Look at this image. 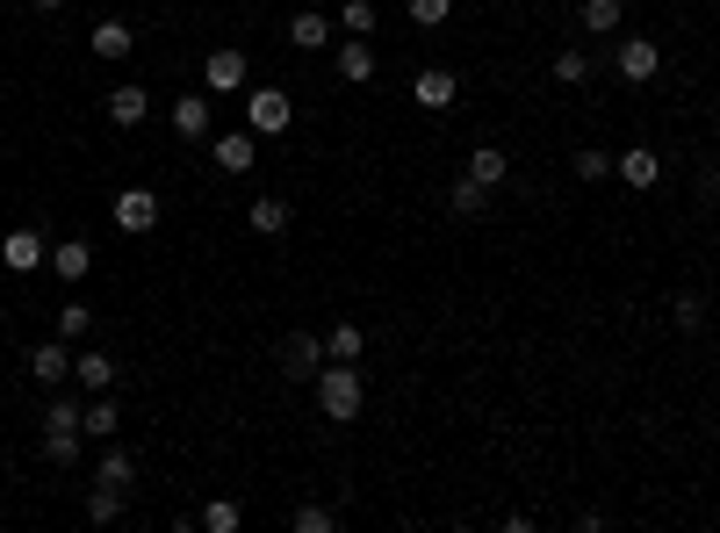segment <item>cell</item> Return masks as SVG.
Returning <instances> with one entry per match:
<instances>
[{
  "label": "cell",
  "mask_w": 720,
  "mask_h": 533,
  "mask_svg": "<svg viewBox=\"0 0 720 533\" xmlns=\"http://www.w3.org/2000/svg\"><path fill=\"white\" fill-rule=\"evenodd\" d=\"M332 22H339L346 37H367V29H375V0H346V8L332 14Z\"/></svg>",
  "instance_id": "obj_31"
},
{
  "label": "cell",
  "mask_w": 720,
  "mask_h": 533,
  "mask_svg": "<svg viewBox=\"0 0 720 533\" xmlns=\"http://www.w3.org/2000/svg\"><path fill=\"white\" fill-rule=\"evenodd\" d=\"M332 14H317V8H303V14H288V43H296V51H325L332 43Z\"/></svg>",
  "instance_id": "obj_15"
},
{
  "label": "cell",
  "mask_w": 720,
  "mask_h": 533,
  "mask_svg": "<svg viewBox=\"0 0 720 533\" xmlns=\"http://www.w3.org/2000/svg\"><path fill=\"white\" fill-rule=\"evenodd\" d=\"M137 51V22H95V58H130Z\"/></svg>",
  "instance_id": "obj_22"
},
{
  "label": "cell",
  "mask_w": 720,
  "mask_h": 533,
  "mask_svg": "<svg viewBox=\"0 0 720 533\" xmlns=\"http://www.w3.org/2000/svg\"><path fill=\"white\" fill-rule=\"evenodd\" d=\"M122 497H130V491H116V483H95V491H87V520H95V526H116V520H122Z\"/></svg>",
  "instance_id": "obj_23"
},
{
  "label": "cell",
  "mask_w": 720,
  "mask_h": 533,
  "mask_svg": "<svg viewBox=\"0 0 720 533\" xmlns=\"http://www.w3.org/2000/svg\"><path fill=\"white\" fill-rule=\"evenodd\" d=\"M555 80L562 87H584L591 80V51H576V43H570V51H555Z\"/></svg>",
  "instance_id": "obj_28"
},
{
  "label": "cell",
  "mask_w": 720,
  "mask_h": 533,
  "mask_svg": "<svg viewBox=\"0 0 720 533\" xmlns=\"http://www.w3.org/2000/svg\"><path fill=\"white\" fill-rule=\"evenodd\" d=\"M282 361H288V375H296V383H310V375H317V368H325V361H332V346L317 339V332H288Z\"/></svg>",
  "instance_id": "obj_10"
},
{
  "label": "cell",
  "mask_w": 720,
  "mask_h": 533,
  "mask_svg": "<svg viewBox=\"0 0 720 533\" xmlns=\"http://www.w3.org/2000/svg\"><path fill=\"white\" fill-rule=\"evenodd\" d=\"M584 29L591 37H612L620 29V0H584Z\"/></svg>",
  "instance_id": "obj_32"
},
{
  "label": "cell",
  "mask_w": 720,
  "mask_h": 533,
  "mask_svg": "<svg viewBox=\"0 0 720 533\" xmlns=\"http://www.w3.org/2000/svg\"><path fill=\"white\" fill-rule=\"evenodd\" d=\"M51 332H58V339H66V346H80V339H87V332H95V310H87V303H80V296H72V303H66V310H58V325H51Z\"/></svg>",
  "instance_id": "obj_24"
},
{
  "label": "cell",
  "mask_w": 720,
  "mask_h": 533,
  "mask_svg": "<svg viewBox=\"0 0 720 533\" xmlns=\"http://www.w3.org/2000/svg\"><path fill=\"white\" fill-rule=\"evenodd\" d=\"M87 267H95V246H87V238H66V246H51V274L58 282H87Z\"/></svg>",
  "instance_id": "obj_16"
},
{
  "label": "cell",
  "mask_w": 720,
  "mask_h": 533,
  "mask_svg": "<svg viewBox=\"0 0 720 533\" xmlns=\"http://www.w3.org/2000/svg\"><path fill=\"white\" fill-rule=\"evenodd\" d=\"M504 174H512V159H504L497 145H476V151H469V180H476V188H504Z\"/></svg>",
  "instance_id": "obj_19"
},
{
  "label": "cell",
  "mask_w": 720,
  "mask_h": 533,
  "mask_svg": "<svg viewBox=\"0 0 720 533\" xmlns=\"http://www.w3.org/2000/svg\"><path fill=\"white\" fill-rule=\"evenodd\" d=\"M145 116H151V95H145V87H116V95H109V124H122V130H137V124H145Z\"/></svg>",
  "instance_id": "obj_17"
},
{
  "label": "cell",
  "mask_w": 720,
  "mask_h": 533,
  "mask_svg": "<svg viewBox=\"0 0 720 533\" xmlns=\"http://www.w3.org/2000/svg\"><path fill=\"white\" fill-rule=\"evenodd\" d=\"M209 151H217V166L224 174H253V159H259V137L253 130H209Z\"/></svg>",
  "instance_id": "obj_11"
},
{
  "label": "cell",
  "mask_w": 720,
  "mask_h": 533,
  "mask_svg": "<svg viewBox=\"0 0 720 533\" xmlns=\"http://www.w3.org/2000/svg\"><path fill=\"white\" fill-rule=\"evenodd\" d=\"M0 462H8V447H0Z\"/></svg>",
  "instance_id": "obj_37"
},
{
  "label": "cell",
  "mask_w": 720,
  "mask_h": 533,
  "mask_svg": "<svg viewBox=\"0 0 720 533\" xmlns=\"http://www.w3.org/2000/svg\"><path fill=\"white\" fill-rule=\"evenodd\" d=\"M109 217H116L122 238H145V231H159V195H151V188H122L109 203Z\"/></svg>",
  "instance_id": "obj_5"
},
{
  "label": "cell",
  "mask_w": 720,
  "mask_h": 533,
  "mask_svg": "<svg viewBox=\"0 0 720 533\" xmlns=\"http://www.w3.org/2000/svg\"><path fill=\"white\" fill-rule=\"evenodd\" d=\"M116 375H122V361L101 354V346H80V354H72V383L95 389V397H101V389H116Z\"/></svg>",
  "instance_id": "obj_9"
},
{
  "label": "cell",
  "mask_w": 720,
  "mask_h": 533,
  "mask_svg": "<svg viewBox=\"0 0 720 533\" xmlns=\"http://www.w3.org/2000/svg\"><path fill=\"white\" fill-rule=\"evenodd\" d=\"M0 267H8V274H37V267H51V238H43L37 224H14V231L0 238Z\"/></svg>",
  "instance_id": "obj_4"
},
{
  "label": "cell",
  "mask_w": 720,
  "mask_h": 533,
  "mask_svg": "<svg viewBox=\"0 0 720 533\" xmlns=\"http://www.w3.org/2000/svg\"><path fill=\"white\" fill-rule=\"evenodd\" d=\"M325 346H332V361H361L367 332H361V325H332V332H325Z\"/></svg>",
  "instance_id": "obj_29"
},
{
  "label": "cell",
  "mask_w": 720,
  "mask_h": 533,
  "mask_svg": "<svg viewBox=\"0 0 720 533\" xmlns=\"http://www.w3.org/2000/svg\"><path fill=\"white\" fill-rule=\"evenodd\" d=\"M332 72H339V80H354V87L375 80V51H367V37H346L339 51H332Z\"/></svg>",
  "instance_id": "obj_13"
},
{
  "label": "cell",
  "mask_w": 720,
  "mask_h": 533,
  "mask_svg": "<svg viewBox=\"0 0 720 533\" xmlns=\"http://www.w3.org/2000/svg\"><path fill=\"white\" fill-rule=\"evenodd\" d=\"M612 174H620V180H627V188H634V195H649L655 180H663V159H655L649 145H634V151H620V159H612Z\"/></svg>",
  "instance_id": "obj_12"
},
{
  "label": "cell",
  "mask_w": 720,
  "mask_h": 533,
  "mask_svg": "<svg viewBox=\"0 0 720 533\" xmlns=\"http://www.w3.org/2000/svg\"><path fill=\"white\" fill-rule=\"evenodd\" d=\"M670 317H678V332H707V296H692V288H684V296L670 303Z\"/></svg>",
  "instance_id": "obj_30"
},
{
  "label": "cell",
  "mask_w": 720,
  "mask_h": 533,
  "mask_svg": "<svg viewBox=\"0 0 720 533\" xmlns=\"http://www.w3.org/2000/svg\"><path fill=\"white\" fill-rule=\"evenodd\" d=\"M310 389H317V411H325L332 425H354L361 418V397H367L361 361H325V368L310 375Z\"/></svg>",
  "instance_id": "obj_1"
},
{
  "label": "cell",
  "mask_w": 720,
  "mask_h": 533,
  "mask_svg": "<svg viewBox=\"0 0 720 533\" xmlns=\"http://www.w3.org/2000/svg\"><path fill=\"white\" fill-rule=\"evenodd\" d=\"M454 95H462V87H454L447 66H425L418 72V109H454Z\"/></svg>",
  "instance_id": "obj_18"
},
{
  "label": "cell",
  "mask_w": 720,
  "mask_h": 533,
  "mask_svg": "<svg viewBox=\"0 0 720 533\" xmlns=\"http://www.w3.org/2000/svg\"><path fill=\"white\" fill-rule=\"evenodd\" d=\"M447 209H454V217H483V209H490V188H476V180H454V188H447Z\"/></svg>",
  "instance_id": "obj_25"
},
{
  "label": "cell",
  "mask_w": 720,
  "mask_h": 533,
  "mask_svg": "<svg viewBox=\"0 0 720 533\" xmlns=\"http://www.w3.org/2000/svg\"><path fill=\"white\" fill-rule=\"evenodd\" d=\"M288 116H296L288 87H245V130H253V137H282Z\"/></svg>",
  "instance_id": "obj_3"
},
{
  "label": "cell",
  "mask_w": 720,
  "mask_h": 533,
  "mask_svg": "<svg viewBox=\"0 0 720 533\" xmlns=\"http://www.w3.org/2000/svg\"><path fill=\"white\" fill-rule=\"evenodd\" d=\"M245 224H253L259 238H282L288 231V203H282V195H259V203L245 209Z\"/></svg>",
  "instance_id": "obj_21"
},
{
  "label": "cell",
  "mask_w": 720,
  "mask_h": 533,
  "mask_svg": "<svg viewBox=\"0 0 720 533\" xmlns=\"http://www.w3.org/2000/svg\"><path fill=\"white\" fill-rule=\"evenodd\" d=\"M245 80H253V72H245L238 43H217V51L203 58V87H209V95H245Z\"/></svg>",
  "instance_id": "obj_8"
},
{
  "label": "cell",
  "mask_w": 720,
  "mask_h": 533,
  "mask_svg": "<svg viewBox=\"0 0 720 533\" xmlns=\"http://www.w3.org/2000/svg\"><path fill=\"white\" fill-rule=\"evenodd\" d=\"M116 433H122V404H116V389H101L87 404V440H116Z\"/></svg>",
  "instance_id": "obj_20"
},
{
  "label": "cell",
  "mask_w": 720,
  "mask_h": 533,
  "mask_svg": "<svg viewBox=\"0 0 720 533\" xmlns=\"http://www.w3.org/2000/svg\"><path fill=\"white\" fill-rule=\"evenodd\" d=\"M195 526H203V533H238V526H245V512L231 505V497H217V505L195 512Z\"/></svg>",
  "instance_id": "obj_26"
},
{
  "label": "cell",
  "mask_w": 720,
  "mask_h": 533,
  "mask_svg": "<svg viewBox=\"0 0 720 533\" xmlns=\"http://www.w3.org/2000/svg\"><path fill=\"white\" fill-rule=\"evenodd\" d=\"M80 447H87V404L58 397L51 411H43V462L72 468V462H80Z\"/></svg>",
  "instance_id": "obj_2"
},
{
  "label": "cell",
  "mask_w": 720,
  "mask_h": 533,
  "mask_svg": "<svg viewBox=\"0 0 720 533\" xmlns=\"http://www.w3.org/2000/svg\"><path fill=\"white\" fill-rule=\"evenodd\" d=\"M95 483H116V491H130V483H137V462H130L122 447H109V454H101V468H95Z\"/></svg>",
  "instance_id": "obj_27"
},
{
  "label": "cell",
  "mask_w": 720,
  "mask_h": 533,
  "mask_svg": "<svg viewBox=\"0 0 720 533\" xmlns=\"http://www.w3.org/2000/svg\"><path fill=\"white\" fill-rule=\"evenodd\" d=\"M612 72H620L627 87H649L655 72H663V51H655V37H620V51H612Z\"/></svg>",
  "instance_id": "obj_6"
},
{
  "label": "cell",
  "mask_w": 720,
  "mask_h": 533,
  "mask_svg": "<svg viewBox=\"0 0 720 533\" xmlns=\"http://www.w3.org/2000/svg\"><path fill=\"white\" fill-rule=\"evenodd\" d=\"M288 526H296V533H332V526H339V512H332V505H296V520H288Z\"/></svg>",
  "instance_id": "obj_33"
},
{
  "label": "cell",
  "mask_w": 720,
  "mask_h": 533,
  "mask_svg": "<svg viewBox=\"0 0 720 533\" xmlns=\"http://www.w3.org/2000/svg\"><path fill=\"white\" fill-rule=\"evenodd\" d=\"M174 130H180V137H209V130H217L209 87H203V95H180V101H174Z\"/></svg>",
  "instance_id": "obj_14"
},
{
  "label": "cell",
  "mask_w": 720,
  "mask_h": 533,
  "mask_svg": "<svg viewBox=\"0 0 720 533\" xmlns=\"http://www.w3.org/2000/svg\"><path fill=\"white\" fill-rule=\"evenodd\" d=\"M22 368L37 375L43 389H66V383H72V346L51 332V339H37V346H29V361H22Z\"/></svg>",
  "instance_id": "obj_7"
},
{
  "label": "cell",
  "mask_w": 720,
  "mask_h": 533,
  "mask_svg": "<svg viewBox=\"0 0 720 533\" xmlns=\"http://www.w3.org/2000/svg\"><path fill=\"white\" fill-rule=\"evenodd\" d=\"M605 174H612V151H599V145H584V151H576V180H591V188H599Z\"/></svg>",
  "instance_id": "obj_34"
},
{
  "label": "cell",
  "mask_w": 720,
  "mask_h": 533,
  "mask_svg": "<svg viewBox=\"0 0 720 533\" xmlns=\"http://www.w3.org/2000/svg\"><path fill=\"white\" fill-rule=\"evenodd\" d=\"M29 8H66V0H29Z\"/></svg>",
  "instance_id": "obj_36"
},
{
  "label": "cell",
  "mask_w": 720,
  "mask_h": 533,
  "mask_svg": "<svg viewBox=\"0 0 720 533\" xmlns=\"http://www.w3.org/2000/svg\"><path fill=\"white\" fill-rule=\"evenodd\" d=\"M404 8H411V22H418V29H440L454 14V0H404Z\"/></svg>",
  "instance_id": "obj_35"
}]
</instances>
